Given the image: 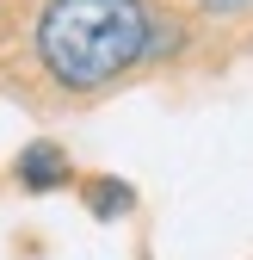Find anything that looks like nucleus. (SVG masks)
I'll return each instance as SVG.
<instances>
[{
  "instance_id": "3",
  "label": "nucleus",
  "mask_w": 253,
  "mask_h": 260,
  "mask_svg": "<svg viewBox=\"0 0 253 260\" xmlns=\"http://www.w3.org/2000/svg\"><path fill=\"white\" fill-rule=\"evenodd\" d=\"M130 211V186L123 180H99L93 186V217H123Z\"/></svg>"
},
{
  "instance_id": "2",
  "label": "nucleus",
  "mask_w": 253,
  "mask_h": 260,
  "mask_svg": "<svg viewBox=\"0 0 253 260\" xmlns=\"http://www.w3.org/2000/svg\"><path fill=\"white\" fill-rule=\"evenodd\" d=\"M19 180H25L31 192H56V186H68V161H62L56 143H31V149L19 155Z\"/></svg>"
},
{
  "instance_id": "1",
  "label": "nucleus",
  "mask_w": 253,
  "mask_h": 260,
  "mask_svg": "<svg viewBox=\"0 0 253 260\" xmlns=\"http://www.w3.org/2000/svg\"><path fill=\"white\" fill-rule=\"evenodd\" d=\"M142 0H50L37 19V56L62 87H105L148 56Z\"/></svg>"
}]
</instances>
